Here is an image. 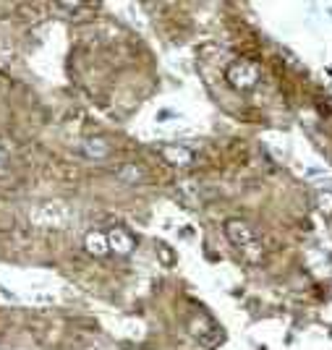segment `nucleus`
I'll use <instances>...</instances> for the list:
<instances>
[{"label":"nucleus","mask_w":332,"mask_h":350,"mask_svg":"<svg viewBox=\"0 0 332 350\" xmlns=\"http://www.w3.org/2000/svg\"><path fill=\"white\" fill-rule=\"evenodd\" d=\"M257 79H259V71H257V66H251V63H235L231 66V71H228V81H231L235 89H241L246 92L248 87H254L257 84Z\"/></svg>","instance_id":"f257e3e1"},{"label":"nucleus","mask_w":332,"mask_h":350,"mask_svg":"<svg viewBox=\"0 0 332 350\" xmlns=\"http://www.w3.org/2000/svg\"><path fill=\"white\" fill-rule=\"evenodd\" d=\"M107 243H110V251H116V254H129L136 246V238L123 228H113L107 233Z\"/></svg>","instance_id":"f03ea898"},{"label":"nucleus","mask_w":332,"mask_h":350,"mask_svg":"<svg viewBox=\"0 0 332 350\" xmlns=\"http://www.w3.org/2000/svg\"><path fill=\"white\" fill-rule=\"evenodd\" d=\"M228 238H231L238 248H248L251 243H254V235H251V230H248V225L241 222V219L228 222Z\"/></svg>","instance_id":"7ed1b4c3"},{"label":"nucleus","mask_w":332,"mask_h":350,"mask_svg":"<svg viewBox=\"0 0 332 350\" xmlns=\"http://www.w3.org/2000/svg\"><path fill=\"white\" fill-rule=\"evenodd\" d=\"M84 246L92 256H105L107 251H110V243H107V233H89L87 241H84Z\"/></svg>","instance_id":"20e7f679"},{"label":"nucleus","mask_w":332,"mask_h":350,"mask_svg":"<svg viewBox=\"0 0 332 350\" xmlns=\"http://www.w3.org/2000/svg\"><path fill=\"white\" fill-rule=\"evenodd\" d=\"M84 154H89V157H102L105 154V144H102L100 139H89V142H84Z\"/></svg>","instance_id":"39448f33"},{"label":"nucleus","mask_w":332,"mask_h":350,"mask_svg":"<svg viewBox=\"0 0 332 350\" xmlns=\"http://www.w3.org/2000/svg\"><path fill=\"white\" fill-rule=\"evenodd\" d=\"M165 157L173 162H188L191 160V154H188L186 149H165Z\"/></svg>","instance_id":"423d86ee"},{"label":"nucleus","mask_w":332,"mask_h":350,"mask_svg":"<svg viewBox=\"0 0 332 350\" xmlns=\"http://www.w3.org/2000/svg\"><path fill=\"white\" fill-rule=\"evenodd\" d=\"M8 170V149L0 144V175Z\"/></svg>","instance_id":"0eeeda50"}]
</instances>
